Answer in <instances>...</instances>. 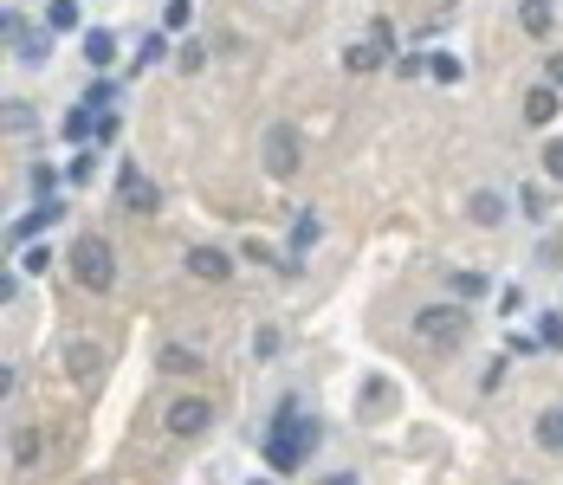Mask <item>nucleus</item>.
Masks as SVG:
<instances>
[{"label":"nucleus","mask_w":563,"mask_h":485,"mask_svg":"<svg viewBox=\"0 0 563 485\" xmlns=\"http://www.w3.org/2000/svg\"><path fill=\"white\" fill-rule=\"evenodd\" d=\"M311 453H318V421H311V408L298 395H285L266 427V466L272 473H298Z\"/></svg>","instance_id":"nucleus-1"},{"label":"nucleus","mask_w":563,"mask_h":485,"mask_svg":"<svg viewBox=\"0 0 563 485\" xmlns=\"http://www.w3.org/2000/svg\"><path fill=\"white\" fill-rule=\"evenodd\" d=\"M72 279L85 291H111L117 285V253H111L104 233H78L72 240Z\"/></svg>","instance_id":"nucleus-2"},{"label":"nucleus","mask_w":563,"mask_h":485,"mask_svg":"<svg viewBox=\"0 0 563 485\" xmlns=\"http://www.w3.org/2000/svg\"><path fill=\"white\" fill-rule=\"evenodd\" d=\"M466 330H473V311H466V304H421L415 311V337L421 343L453 350V343H466Z\"/></svg>","instance_id":"nucleus-3"},{"label":"nucleus","mask_w":563,"mask_h":485,"mask_svg":"<svg viewBox=\"0 0 563 485\" xmlns=\"http://www.w3.org/2000/svg\"><path fill=\"white\" fill-rule=\"evenodd\" d=\"M259 156H266L272 182H292L298 162H305V136H298V123H272V130L259 136Z\"/></svg>","instance_id":"nucleus-4"},{"label":"nucleus","mask_w":563,"mask_h":485,"mask_svg":"<svg viewBox=\"0 0 563 485\" xmlns=\"http://www.w3.org/2000/svg\"><path fill=\"white\" fill-rule=\"evenodd\" d=\"M0 33H7V46H13V59H20V65H46V59H52V33H46V26H33L26 13L7 7Z\"/></svg>","instance_id":"nucleus-5"},{"label":"nucleus","mask_w":563,"mask_h":485,"mask_svg":"<svg viewBox=\"0 0 563 485\" xmlns=\"http://www.w3.org/2000/svg\"><path fill=\"white\" fill-rule=\"evenodd\" d=\"M214 427V408L201 395H182V401H169V434L175 440H195V434H208Z\"/></svg>","instance_id":"nucleus-6"},{"label":"nucleus","mask_w":563,"mask_h":485,"mask_svg":"<svg viewBox=\"0 0 563 485\" xmlns=\"http://www.w3.org/2000/svg\"><path fill=\"white\" fill-rule=\"evenodd\" d=\"M188 272H195L201 285H227L233 279V259L221 253V246H188Z\"/></svg>","instance_id":"nucleus-7"},{"label":"nucleus","mask_w":563,"mask_h":485,"mask_svg":"<svg viewBox=\"0 0 563 485\" xmlns=\"http://www.w3.org/2000/svg\"><path fill=\"white\" fill-rule=\"evenodd\" d=\"M59 220H65V207H59V201H52V194H46V201H39L33 214H20V220H13V246L39 240V233H46V227H59Z\"/></svg>","instance_id":"nucleus-8"},{"label":"nucleus","mask_w":563,"mask_h":485,"mask_svg":"<svg viewBox=\"0 0 563 485\" xmlns=\"http://www.w3.org/2000/svg\"><path fill=\"white\" fill-rule=\"evenodd\" d=\"M466 220H473V227H505V194L499 188H473L466 194Z\"/></svg>","instance_id":"nucleus-9"},{"label":"nucleus","mask_w":563,"mask_h":485,"mask_svg":"<svg viewBox=\"0 0 563 485\" xmlns=\"http://www.w3.org/2000/svg\"><path fill=\"white\" fill-rule=\"evenodd\" d=\"M78 52H85L91 72H111V59H117V33H111V26H85V46H78Z\"/></svg>","instance_id":"nucleus-10"},{"label":"nucleus","mask_w":563,"mask_h":485,"mask_svg":"<svg viewBox=\"0 0 563 485\" xmlns=\"http://www.w3.org/2000/svg\"><path fill=\"white\" fill-rule=\"evenodd\" d=\"M557 110H563V91L557 85H531L525 91V123H538V130H544V123H557Z\"/></svg>","instance_id":"nucleus-11"},{"label":"nucleus","mask_w":563,"mask_h":485,"mask_svg":"<svg viewBox=\"0 0 563 485\" xmlns=\"http://www.w3.org/2000/svg\"><path fill=\"white\" fill-rule=\"evenodd\" d=\"M123 214H156V182H143L136 169H123Z\"/></svg>","instance_id":"nucleus-12"},{"label":"nucleus","mask_w":563,"mask_h":485,"mask_svg":"<svg viewBox=\"0 0 563 485\" xmlns=\"http://www.w3.org/2000/svg\"><path fill=\"white\" fill-rule=\"evenodd\" d=\"M98 363H104V350H98V343H85V337H72V343H65V369H72L78 382H91V376H98Z\"/></svg>","instance_id":"nucleus-13"},{"label":"nucleus","mask_w":563,"mask_h":485,"mask_svg":"<svg viewBox=\"0 0 563 485\" xmlns=\"http://www.w3.org/2000/svg\"><path fill=\"white\" fill-rule=\"evenodd\" d=\"M169 376H195L201 369V350H188V343H162V356H156Z\"/></svg>","instance_id":"nucleus-14"},{"label":"nucleus","mask_w":563,"mask_h":485,"mask_svg":"<svg viewBox=\"0 0 563 485\" xmlns=\"http://www.w3.org/2000/svg\"><path fill=\"white\" fill-rule=\"evenodd\" d=\"M531 434H538V447H544V453H563V408H544Z\"/></svg>","instance_id":"nucleus-15"},{"label":"nucleus","mask_w":563,"mask_h":485,"mask_svg":"<svg viewBox=\"0 0 563 485\" xmlns=\"http://www.w3.org/2000/svg\"><path fill=\"white\" fill-rule=\"evenodd\" d=\"M518 20H525L531 39H551V0H525V7H518Z\"/></svg>","instance_id":"nucleus-16"},{"label":"nucleus","mask_w":563,"mask_h":485,"mask_svg":"<svg viewBox=\"0 0 563 485\" xmlns=\"http://www.w3.org/2000/svg\"><path fill=\"white\" fill-rule=\"evenodd\" d=\"M91 130H98V110H91V104H78L72 117H65V136H72V143H91Z\"/></svg>","instance_id":"nucleus-17"},{"label":"nucleus","mask_w":563,"mask_h":485,"mask_svg":"<svg viewBox=\"0 0 563 485\" xmlns=\"http://www.w3.org/2000/svg\"><path fill=\"white\" fill-rule=\"evenodd\" d=\"M91 175H98V143H85V149H78V156H72V169H65V182H78V188H85Z\"/></svg>","instance_id":"nucleus-18"},{"label":"nucleus","mask_w":563,"mask_h":485,"mask_svg":"<svg viewBox=\"0 0 563 485\" xmlns=\"http://www.w3.org/2000/svg\"><path fill=\"white\" fill-rule=\"evenodd\" d=\"M376 65H382V46H350V52H343V72H356V78L376 72Z\"/></svg>","instance_id":"nucleus-19"},{"label":"nucleus","mask_w":563,"mask_h":485,"mask_svg":"<svg viewBox=\"0 0 563 485\" xmlns=\"http://www.w3.org/2000/svg\"><path fill=\"white\" fill-rule=\"evenodd\" d=\"M428 72L441 78V85H460V78H466V65L453 59V52H428Z\"/></svg>","instance_id":"nucleus-20"},{"label":"nucleus","mask_w":563,"mask_h":485,"mask_svg":"<svg viewBox=\"0 0 563 485\" xmlns=\"http://www.w3.org/2000/svg\"><path fill=\"white\" fill-rule=\"evenodd\" d=\"M46 26H52V33H72V26H78V0H52V7H46Z\"/></svg>","instance_id":"nucleus-21"},{"label":"nucleus","mask_w":563,"mask_h":485,"mask_svg":"<svg viewBox=\"0 0 563 485\" xmlns=\"http://www.w3.org/2000/svg\"><path fill=\"white\" fill-rule=\"evenodd\" d=\"M538 162H544V175H551V182L563 188V136H551V143L538 149Z\"/></svg>","instance_id":"nucleus-22"},{"label":"nucleus","mask_w":563,"mask_h":485,"mask_svg":"<svg viewBox=\"0 0 563 485\" xmlns=\"http://www.w3.org/2000/svg\"><path fill=\"white\" fill-rule=\"evenodd\" d=\"M39 453H46V440H39V434H13V466H33Z\"/></svg>","instance_id":"nucleus-23"},{"label":"nucleus","mask_w":563,"mask_h":485,"mask_svg":"<svg viewBox=\"0 0 563 485\" xmlns=\"http://www.w3.org/2000/svg\"><path fill=\"white\" fill-rule=\"evenodd\" d=\"M111 97H117V85H111V78H91L78 104H91V110H111Z\"/></svg>","instance_id":"nucleus-24"},{"label":"nucleus","mask_w":563,"mask_h":485,"mask_svg":"<svg viewBox=\"0 0 563 485\" xmlns=\"http://www.w3.org/2000/svg\"><path fill=\"white\" fill-rule=\"evenodd\" d=\"M175 65H182V72H188V78H195V72H201V65H208V46H201V39H188V46H182V52H175Z\"/></svg>","instance_id":"nucleus-25"},{"label":"nucleus","mask_w":563,"mask_h":485,"mask_svg":"<svg viewBox=\"0 0 563 485\" xmlns=\"http://www.w3.org/2000/svg\"><path fill=\"white\" fill-rule=\"evenodd\" d=\"M26 182H33V194L46 201V194L59 188V169H52V162H33V175H26Z\"/></svg>","instance_id":"nucleus-26"},{"label":"nucleus","mask_w":563,"mask_h":485,"mask_svg":"<svg viewBox=\"0 0 563 485\" xmlns=\"http://www.w3.org/2000/svg\"><path fill=\"white\" fill-rule=\"evenodd\" d=\"M518 207H525L531 220H544V214H551V194H544V188H525V194H518Z\"/></svg>","instance_id":"nucleus-27"},{"label":"nucleus","mask_w":563,"mask_h":485,"mask_svg":"<svg viewBox=\"0 0 563 485\" xmlns=\"http://www.w3.org/2000/svg\"><path fill=\"white\" fill-rule=\"evenodd\" d=\"M479 291H486V279H479V272H453V298H479Z\"/></svg>","instance_id":"nucleus-28"},{"label":"nucleus","mask_w":563,"mask_h":485,"mask_svg":"<svg viewBox=\"0 0 563 485\" xmlns=\"http://www.w3.org/2000/svg\"><path fill=\"white\" fill-rule=\"evenodd\" d=\"M162 52H169V39H162V33H143V52H136V65H162Z\"/></svg>","instance_id":"nucleus-29"},{"label":"nucleus","mask_w":563,"mask_h":485,"mask_svg":"<svg viewBox=\"0 0 563 485\" xmlns=\"http://www.w3.org/2000/svg\"><path fill=\"white\" fill-rule=\"evenodd\" d=\"M395 72H402V78H421V72H428V52H395Z\"/></svg>","instance_id":"nucleus-30"},{"label":"nucleus","mask_w":563,"mask_h":485,"mask_svg":"<svg viewBox=\"0 0 563 485\" xmlns=\"http://www.w3.org/2000/svg\"><path fill=\"white\" fill-rule=\"evenodd\" d=\"M369 46H382V59H395V26L376 20V26H369Z\"/></svg>","instance_id":"nucleus-31"},{"label":"nucleus","mask_w":563,"mask_h":485,"mask_svg":"<svg viewBox=\"0 0 563 485\" xmlns=\"http://www.w3.org/2000/svg\"><path fill=\"white\" fill-rule=\"evenodd\" d=\"M7 130H33V110H26V97H7Z\"/></svg>","instance_id":"nucleus-32"},{"label":"nucleus","mask_w":563,"mask_h":485,"mask_svg":"<svg viewBox=\"0 0 563 485\" xmlns=\"http://www.w3.org/2000/svg\"><path fill=\"white\" fill-rule=\"evenodd\" d=\"M20 266H26V272H46V266H52V246H46V240H39V246H26V253H20Z\"/></svg>","instance_id":"nucleus-33"},{"label":"nucleus","mask_w":563,"mask_h":485,"mask_svg":"<svg viewBox=\"0 0 563 485\" xmlns=\"http://www.w3.org/2000/svg\"><path fill=\"white\" fill-rule=\"evenodd\" d=\"M538 343H551V350H563V317H557V311L538 324Z\"/></svg>","instance_id":"nucleus-34"},{"label":"nucleus","mask_w":563,"mask_h":485,"mask_svg":"<svg viewBox=\"0 0 563 485\" xmlns=\"http://www.w3.org/2000/svg\"><path fill=\"white\" fill-rule=\"evenodd\" d=\"M162 26H169V33H182V26H188V0H169V7H162Z\"/></svg>","instance_id":"nucleus-35"},{"label":"nucleus","mask_w":563,"mask_h":485,"mask_svg":"<svg viewBox=\"0 0 563 485\" xmlns=\"http://www.w3.org/2000/svg\"><path fill=\"white\" fill-rule=\"evenodd\" d=\"M253 356H259V363H266V356H279V330H259V337H253Z\"/></svg>","instance_id":"nucleus-36"},{"label":"nucleus","mask_w":563,"mask_h":485,"mask_svg":"<svg viewBox=\"0 0 563 485\" xmlns=\"http://www.w3.org/2000/svg\"><path fill=\"white\" fill-rule=\"evenodd\" d=\"M111 136H117V117H111V110H98V130H91V143L104 149V143H111Z\"/></svg>","instance_id":"nucleus-37"},{"label":"nucleus","mask_w":563,"mask_h":485,"mask_svg":"<svg viewBox=\"0 0 563 485\" xmlns=\"http://www.w3.org/2000/svg\"><path fill=\"white\" fill-rule=\"evenodd\" d=\"M544 85H557V91H563V59H557V52H551V65H544Z\"/></svg>","instance_id":"nucleus-38"},{"label":"nucleus","mask_w":563,"mask_h":485,"mask_svg":"<svg viewBox=\"0 0 563 485\" xmlns=\"http://www.w3.org/2000/svg\"><path fill=\"white\" fill-rule=\"evenodd\" d=\"M324 485H356V473H331V479H324Z\"/></svg>","instance_id":"nucleus-39"},{"label":"nucleus","mask_w":563,"mask_h":485,"mask_svg":"<svg viewBox=\"0 0 563 485\" xmlns=\"http://www.w3.org/2000/svg\"><path fill=\"white\" fill-rule=\"evenodd\" d=\"M246 485H272V479H246Z\"/></svg>","instance_id":"nucleus-40"}]
</instances>
